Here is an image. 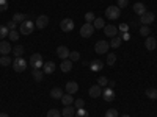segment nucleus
Returning a JSON list of instances; mask_svg holds the SVG:
<instances>
[{"mask_svg":"<svg viewBox=\"0 0 157 117\" xmlns=\"http://www.w3.org/2000/svg\"><path fill=\"white\" fill-rule=\"evenodd\" d=\"M120 16H121V9L118 8L116 5H110V6L105 9V17H107L109 20H116Z\"/></svg>","mask_w":157,"mask_h":117,"instance_id":"nucleus-1","label":"nucleus"},{"mask_svg":"<svg viewBox=\"0 0 157 117\" xmlns=\"http://www.w3.org/2000/svg\"><path fill=\"white\" fill-rule=\"evenodd\" d=\"M27 66H29V62L25 61L22 56H19V58H14V59H13V69H14V72H25Z\"/></svg>","mask_w":157,"mask_h":117,"instance_id":"nucleus-2","label":"nucleus"},{"mask_svg":"<svg viewBox=\"0 0 157 117\" xmlns=\"http://www.w3.org/2000/svg\"><path fill=\"white\" fill-rule=\"evenodd\" d=\"M29 64H30V67L32 69H41L44 66V62H43V56L39 55V53H33L29 59Z\"/></svg>","mask_w":157,"mask_h":117,"instance_id":"nucleus-3","label":"nucleus"},{"mask_svg":"<svg viewBox=\"0 0 157 117\" xmlns=\"http://www.w3.org/2000/svg\"><path fill=\"white\" fill-rule=\"evenodd\" d=\"M33 30H35V22H32L30 19L24 20V22L21 23V34L29 36V34H32V33H33Z\"/></svg>","mask_w":157,"mask_h":117,"instance_id":"nucleus-4","label":"nucleus"},{"mask_svg":"<svg viewBox=\"0 0 157 117\" xmlns=\"http://www.w3.org/2000/svg\"><path fill=\"white\" fill-rule=\"evenodd\" d=\"M94 27H93V23H90V22H85L82 27H80V36L82 37H91L94 33Z\"/></svg>","mask_w":157,"mask_h":117,"instance_id":"nucleus-5","label":"nucleus"},{"mask_svg":"<svg viewBox=\"0 0 157 117\" xmlns=\"http://www.w3.org/2000/svg\"><path fill=\"white\" fill-rule=\"evenodd\" d=\"M109 48H110V42H107V41H98V42L94 44V51H96L98 55L107 53Z\"/></svg>","mask_w":157,"mask_h":117,"instance_id":"nucleus-6","label":"nucleus"},{"mask_svg":"<svg viewBox=\"0 0 157 117\" xmlns=\"http://www.w3.org/2000/svg\"><path fill=\"white\" fill-rule=\"evenodd\" d=\"M74 27H75V23H74V20L72 19H69V17H66V19H63L61 22H60V28L66 33V31H72L74 30Z\"/></svg>","mask_w":157,"mask_h":117,"instance_id":"nucleus-7","label":"nucleus"},{"mask_svg":"<svg viewBox=\"0 0 157 117\" xmlns=\"http://www.w3.org/2000/svg\"><path fill=\"white\" fill-rule=\"evenodd\" d=\"M154 19H155V16H154L152 11H146V12H143V14L140 16V22L143 25H151L154 22Z\"/></svg>","mask_w":157,"mask_h":117,"instance_id":"nucleus-8","label":"nucleus"},{"mask_svg":"<svg viewBox=\"0 0 157 117\" xmlns=\"http://www.w3.org/2000/svg\"><path fill=\"white\" fill-rule=\"evenodd\" d=\"M104 33H105V36L109 37H115V36H120V31H118V27H115V25L109 23L104 27Z\"/></svg>","mask_w":157,"mask_h":117,"instance_id":"nucleus-9","label":"nucleus"},{"mask_svg":"<svg viewBox=\"0 0 157 117\" xmlns=\"http://www.w3.org/2000/svg\"><path fill=\"white\" fill-rule=\"evenodd\" d=\"M69 53H71V50H69L66 45L57 47V56H58L60 59H68V58H69Z\"/></svg>","mask_w":157,"mask_h":117,"instance_id":"nucleus-10","label":"nucleus"},{"mask_svg":"<svg viewBox=\"0 0 157 117\" xmlns=\"http://www.w3.org/2000/svg\"><path fill=\"white\" fill-rule=\"evenodd\" d=\"M102 97H104V100H105V101H113L115 100V89L105 86V87H104V90H102Z\"/></svg>","mask_w":157,"mask_h":117,"instance_id":"nucleus-11","label":"nucleus"},{"mask_svg":"<svg viewBox=\"0 0 157 117\" xmlns=\"http://www.w3.org/2000/svg\"><path fill=\"white\" fill-rule=\"evenodd\" d=\"M47 25H49V17H47V16L43 14V16H38V17H36L35 27H38L39 30H41V28H46Z\"/></svg>","mask_w":157,"mask_h":117,"instance_id":"nucleus-12","label":"nucleus"},{"mask_svg":"<svg viewBox=\"0 0 157 117\" xmlns=\"http://www.w3.org/2000/svg\"><path fill=\"white\" fill-rule=\"evenodd\" d=\"M88 92H90V97H91V98H98V97L102 95V87H101L99 84H94V86L90 87Z\"/></svg>","mask_w":157,"mask_h":117,"instance_id":"nucleus-13","label":"nucleus"},{"mask_svg":"<svg viewBox=\"0 0 157 117\" xmlns=\"http://www.w3.org/2000/svg\"><path fill=\"white\" fill-rule=\"evenodd\" d=\"M43 72H44V75L54 73V72H55V62H54V61H46L44 66H43Z\"/></svg>","mask_w":157,"mask_h":117,"instance_id":"nucleus-14","label":"nucleus"},{"mask_svg":"<svg viewBox=\"0 0 157 117\" xmlns=\"http://www.w3.org/2000/svg\"><path fill=\"white\" fill-rule=\"evenodd\" d=\"M77 90H78V84H77L75 81H68V83H66V94L74 95Z\"/></svg>","mask_w":157,"mask_h":117,"instance_id":"nucleus-15","label":"nucleus"},{"mask_svg":"<svg viewBox=\"0 0 157 117\" xmlns=\"http://www.w3.org/2000/svg\"><path fill=\"white\" fill-rule=\"evenodd\" d=\"M102 67H104V64H102L101 59H94V61H91V64H90L91 72H101Z\"/></svg>","mask_w":157,"mask_h":117,"instance_id":"nucleus-16","label":"nucleus"},{"mask_svg":"<svg viewBox=\"0 0 157 117\" xmlns=\"http://www.w3.org/2000/svg\"><path fill=\"white\" fill-rule=\"evenodd\" d=\"M132 9H134V12H135V14H138V16H141L143 12H146V6H145V3H141V2H137V3H134Z\"/></svg>","mask_w":157,"mask_h":117,"instance_id":"nucleus-17","label":"nucleus"},{"mask_svg":"<svg viewBox=\"0 0 157 117\" xmlns=\"http://www.w3.org/2000/svg\"><path fill=\"white\" fill-rule=\"evenodd\" d=\"M64 94H63V89L61 87H54L50 90V97L54 98V100H61V97H63Z\"/></svg>","mask_w":157,"mask_h":117,"instance_id":"nucleus-18","label":"nucleus"},{"mask_svg":"<svg viewBox=\"0 0 157 117\" xmlns=\"http://www.w3.org/2000/svg\"><path fill=\"white\" fill-rule=\"evenodd\" d=\"M11 50H13V47L10 45V42H6V41H0V53H2V55H8Z\"/></svg>","mask_w":157,"mask_h":117,"instance_id":"nucleus-19","label":"nucleus"},{"mask_svg":"<svg viewBox=\"0 0 157 117\" xmlns=\"http://www.w3.org/2000/svg\"><path fill=\"white\" fill-rule=\"evenodd\" d=\"M145 47H146L148 50H154V48L157 47V41H155V37L148 36V37H146V41H145Z\"/></svg>","mask_w":157,"mask_h":117,"instance_id":"nucleus-20","label":"nucleus"},{"mask_svg":"<svg viewBox=\"0 0 157 117\" xmlns=\"http://www.w3.org/2000/svg\"><path fill=\"white\" fill-rule=\"evenodd\" d=\"M32 75H33L35 81H43V78H44V72L41 69H32Z\"/></svg>","mask_w":157,"mask_h":117,"instance_id":"nucleus-21","label":"nucleus"},{"mask_svg":"<svg viewBox=\"0 0 157 117\" xmlns=\"http://www.w3.org/2000/svg\"><path fill=\"white\" fill-rule=\"evenodd\" d=\"M60 69H61V72H69L72 69V61L71 59H63Z\"/></svg>","mask_w":157,"mask_h":117,"instance_id":"nucleus-22","label":"nucleus"},{"mask_svg":"<svg viewBox=\"0 0 157 117\" xmlns=\"http://www.w3.org/2000/svg\"><path fill=\"white\" fill-rule=\"evenodd\" d=\"M61 114H63L64 117H74V115H75V108H72V105L64 106V109L61 111Z\"/></svg>","mask_w":157,"mask_h":117,"instance_id":"nucleus-23","label":"nucleus"},{"mask_svg":"<svg viewBox=\"0 0 157 117\" xmlns=\"http://www.w3.org/2000/svg\"><path fill=\"white\" fill-rule=\"evenodd\" d=\"M61 103H63L64 106H69V105H72V103H74V97H72L71 94L63 95V97H61Z\"/></svg>","mask_w":157,"mask_h":117,"instance_id":"nucleus-24","label":"nucleus"},{"mask_svg":"<svg viewBox=\"0 0 157 117\" xmlns=\"http://www.w3.org/2000/svg\"><path fill=\"white\" fill-rule=\"evenodd\" d=\"M121 42H123L121 36H115V37H112V41H110V47L112 48H118L121 45Z\"/></svg>","mask_w":157,"mask_h":117,"instance_id":"nucleus-25","label":"nucleus"},{"mask_svg":"<svg viewBox=\"0 0 157 117\" xmlns=\"http://www.w3.org/2000/svg\"><path fill=\"white\" fill-rule=\"evenodd\" d=\"M8 34H10V28L6 25H0V41H3Z\"/></svg>","mask_w":157,"mask_h":117,"instance_id":"nucleus-26","label":"nucleus"},{"mask_svg":"<svg viewBox=\"0 0 157 117\" xmlns=\"http://www.w3.org/2000/svg\"><path fill=\"white\" fill-rule=\"evenodd\" d=\"M146 97L155 100V98H157V89H155V87H148V89H146Z\"/></svg>","mask_w":157,"mask_h":117,"instance_id":"nucleus-27","label":"nucleus"},{"mask_svg":"<svg viewBox=\"0 0 157 117\" xmlns=\"http://www.w3.org/2000/svg\"><path fill=\"white\" fill-rule=\"evenodd\" d=\"M10 64H13V59H11L8 55H3L2 58H0V66L6 67V66H10Z\"/></svg>","mask_w":157,"mask_h":117,"instance_id":"nucleus-28","label":"nucleus"},{"mask_svg":"<svg viewBox=\"0 0 157 117\" xmlns=\"http://www.w3.org/2000/svg\"><path fill=\"white\" fill-rule=\"evenodd\" d=\"M13 20H14L16 23H17V22L22 23L24 20H27V14H22V12H16V14L13 16Z\"/></svg>","mask_w":157,"mask_h":117,"instance_id":"nucleus-29","label":"nucleus"},{"mask_svg":"<svg viewBox=\"0 0 157 117\" xmlns=\"http://www.w3.org/2000/svg\"><path fill=\"white\" fill-rule=\"evenodd\" d=\"M24 51H25L24 45H16L14 48H13V53H14V56H16V58L22 56V55H24Z\"/></svg>","mask_w":157,"mask_h":117,"instance_id":"nucleus-30","label":"nucleus"},{"mask_svg":"<svg viewBox=\"0 0 157 117\" xmlns=\"http://www.w3.org/2000/svg\"><path fill=\"white\" fill-rule=\"evenodd\" d=\"M93 27L94 28H104V27H105V25H104V19L102 17H96L94 22H93Z\"/></svg>","mask_w":157,"mask_h":117,"instance_id":"nucleus-31","label":"nucleus"},{"mask_svg":"<svg viewBox=\"0 0 157 117\" xmlns=\"http://www.w3.org/2000/svg\"><path fill=\"white\" fill-rule=\"evenodd\" d=\"M149 33H151L149 25H141V27H140V34H141V36H146V37H148Z\"/></svg>","mask_w":157,"mask_h":117,"instance_id":"nucleus-32","label":"nucleus"},{"mask_svg":"<svg viewBox=\"0 0 157 117\" xmlns=\"http://www.w3.org/2000/svg\"><path fill=\"white\" fill-rule=\"evenodd\" d=\"M75 117H90V114H88L86 109L80 108V109H77V111H75Z\"/></svg>","mask_w":157,"mask_h":117,"instance_id":"nucleus-33","label":"nucleus"},{"mask_svg":"<svg viewBox=\"0 0 157 117\" xmlns=\"http://www.w3.org/2000/svg\"><path fill=\"white\" fill-rule=\"evenodd\" d=\"M115 62H116V55L115 53H109L107 55V64L109 66H113Z\"/></svg>","mask_w":157,"mask_h":117,"instance_id":"nucleus-34","label":"nucleus"},{"mask_svg":"<svg viewBox=\"0 0 157 117\" xmlns=\"http://www.w3.org/2000/svg\"><path fill=\"white\" fill-rule=\"evenodd\" d=\"M47 117H61V112L58 109H49L47 111Z\"/></svg>","mask_w":157,"mask_h":117,"instance_id":"nucleus-35","label":"nucleus"},{"mask_svg":"<svg viewBox=\"0 0 157 117\" xmlns=\"http://www.w3.org/2000/svg\"><path fill=\"white\" fill-rule=\"evenodd\" d=\"M94 19H96V16H94V12H86V14H85V20L86 22H90V23H93L94 22Z\"/></svg>","mask_w":157,"mask_h":117,"instance_id":"nucleus-36","label":"nucleus"},{"mask_svg":"<svg viewBox=\"0 0 157 117\" xmlns=\"http://www.w3.org/2000/svg\"><path fill=\"white\" fill-rule=\"evenodd\" d=\"M8 37L11 39V41H17V39H19V33H17L16 30H10V34H8Z\"/></svg>","mask_w":157,"mask_h":117,"instance_id":"nucleus-37","label":"nucleus"},{"mask_svg":"<svg viewBox=\"0 0 157 117\" xmlns=\"http://www.w3.org/2000/svg\"><path fill=\"white\" fill-rule=\"evenodd\" d=\"M68 59H71V61H78V59H80V53H78V51H71Z\"/></svg>","mask_w":157,"mask_h":117,"instance_id":"nucleus-38","label":"nucleus"},{"mask_svg":"<svg viewBox=\"0 0 157 117\" xmlns=\"http://www.w3.org/2000/svg\"><path fill=\"white\" fill-rule=\"evenodd\" d=\"M98 84H99L101 87H102V86H104V87H105V86L109 84V80H107V78H105V76H99V78H98Z\"/></svg>","mask_w":157,"mask_h":117,"instance_id":"nucleus-39","label":"nucleus"},{"mask_svg":"<svg viewBox=\"0 0 157 117\" xmlns=\"http://www.w3.org/2000/svg\"><path fill=\"white\" fill-rule=\"evenodd\" d=\"M74 105H75V109H80L85 106V101L82 98H77V100H74Z\"/></svg>","mask_w":157,"mask_h":117,"instance_id":"nucleus-40","label":"nucleus"},{"mask_svg":"<svg viewBox=\"0 0 157 117\" xmlns=\"http://www.w3.org/2000/svg\"><path fill=\"white\" fill-rule=\"evenodd\" d=\"M127 5H129V0H116V6L120 8V9L121 8H126Z\"/></svg>","mask_w":157,"mask_h":117,"instance_id":"nucleus-41","label":"nucleus"},{"mask_svg":"<svg viewBox=\"0 0 157 117\" xmlns=\"http://www.w3.org/2000/svg\"><path fill=\"white\" fill-rule=\"evenodd\" d=\"M105 117H118V111L116 109H107V112H105Z\"/></svg>","mask_w":157,"mask_h":117,"instance_id":"nucleus-42","label":"nucleus"},{"mask_svg":"<svg viewBox=\"0 0 157 117\" xmlns=\"http://www.w3.org/2000/svg\"><path fill=\"white\" fill-rule=\"evenodd\" d=\"M127 30H129V25L127 23H121L120 27H118V31H120V33H126Z\"/></svg>","mask_w":157,"mask_h":117,"instance_id":"nucleus-43","label":"nucleus"},{"mask_svg":"<svg viewBox=\"0 0 157 117\" xmlns=\"http://www.w3.org/2000/svg\"><path fill=\"white\" fill-rule=\"evenodd\" d=\"M8 9V2L6 0H0V11H6Z\"/></svg>","mask_w":157,"mask_h":117,"instance_id":"nucleus-44","label":"nucleus"},{"mask_svg":"<svg viewBox=\"0 0 157 117\" xmlns=\"http://www.w3.org/2000/svg\"><path fill=\"white\" fill-rule=\"evenodd\" d=\"M120 34H121V39H123V41H129V39H130L129 31H126V33H120Z\"/></svg>","mask_w":157,"mask_h":117,"instance_id":"nucleus-45","label":"nucleus"},{"mask_svg":"<svg viewBox=\"0 0 157 117\" xmlns=\"http://www.w3.org/2000/svg\"><path fill=\"white\" fill-rule=\"evenodd\" d=\"M6 27H8L10 30H16V22H14V20L8 22V23H6Z\"/></svg>","mask_w":157,"mask_h":117,"instance_id":"nucleus-46","label":"nucleus"},{"mask_svg":"<svg viewBox=\"0 0 157 117\" xmlns=\"http://www.w3.org/2000/svg\"><path fill=\"white\" fill-rule=\"evenodd\" d=\"M115 86H116V83H115V81H109V87L115 89Z\"/></svg>","mask_w":157,"mask_h":117,"instance_id":"nucleus-47","label":"nucleus"},{"mask_svg":"<svg viewBox=\"0 0 157 117\" xmlns=\"http://www.w3.org/2000/svg\"><path fill=\"white\" fill-rule=\"evenodd\" d=\"M0 117H10L6 112H0Z\"/></svg>","mask_w":157,"mask_h":117,"instance_id":"nucleus-48","label":"nucleus"},{"mask_svg":"<svg viewBox=\"0 0 157 117\" xmlns=\"http://www.w3.org/2000/svg\"><path fill=\"white\" fill-rule=\"evenodd\" d=\"M121 117H130V115H129V114H123Z\"/></svg>","mask_w":157,"mask_h":117,"instance_id":"nucleus-49","label":"nucleus"}]
</instances>
